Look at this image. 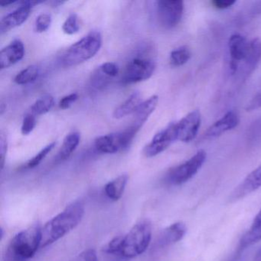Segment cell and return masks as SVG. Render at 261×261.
<instances>
[{
  "instance_id": "12",
  "label": "cell",
  "mask_w": 261,
  "mask_h": 261,
  "mask_svg": "<svg viewBox=\"0 0 261 261\" xmlns=\"http://www.w3.org/2000/svg\"><path fill=\"white\" fill-rule=\"evenodd\" d=\"M249 44L245 37L240 34L232 35L228 41L229 55H230V70L235 74L241 62H244L248 53Z\"/></svg>"
},
{
  "instance_id": "6",
  "label": "cell",
  "mask_w": 261,
  "mask_h": 261,
  "mask_svg": "<svg viewBox=\"0 0 261 261\" xmlns=\"http://www.w3.org/2000/svg\"><path fill=\"white\" fill-rule=\"evenodd\" d=\"M138 131L129 126L122 132L106 134L97 137L94 146L102 153L114 154L128 148Z\"/></svg>"
},
{
  "instance_id": "2",
  "label": "cell",
  "mask_w": 261,
  "mask_h": 261,
  "mask_svg": "<svg viewBox=\"0 0 261 261\" xmlns=\"http://www.w3.org/2000/svg\"><path fill=\"white\" fill-rule=\"evenodd\" d=\"M42 227L33 225L15 235L6 253L7 261H27L33 258L41 247Z\"/></svg>"
},
{
  "instance_id": "18",
  "label": "cell",
  "mask_w": 261,
  "mask_h": 261,
  "mask_svg": "<svg viewBox=\"0 0 261 261\" xmlns=\"http://www.w3.org/2000/svg\"><path fill=\"white\" fill-rule=\"evenodd\" d=\"M261 59V40L258 38L249 44L248 53L244 61V71L247 75L251 74Z\"/></svg>"
},
{
  "instance_id": "22",
  "label": "cell",
  "mask_w": 261,
  "mask_h": 261,
  "mask_svg": "<svg viewBox=\"0 0 261 261\" xmlns=\"http://www.w3.org/2000/svg\"><path fill=\"white\" fill-rule=\"evenodd\" d=\"M81 141V135L77 132H71L65 137L62 148L58 153L57 159L59 161H64L71 156L75 151Z\"/></svg>"
},
{
  "instance_id": "32",
  "label": "cell",
  "mask_w": 261,
  "mask_h": 261,
  "mask_svg": "<svg viewBox=\"0 0 261 261\" xmlns=\"http://www.w3.org/2000/svg\"><path fill=\"white\" fill-rule=\"evenodd\" d=\"M74 261H98V258L94 249H88L81 253Z\"/></svg>"
},
{
  "instance_id": "17",
  "label": "cell",
  "mask_w": 261,
  "mask_h": 261,
  "mask_svg": "<svg viewBox=\"0 0 261 261\" xmlns=\"http://www.w3.org/2000/svg\"><path fill=\"white\" fill-rule=\"evenodd\" d=\"M187 231L186 224L182 222H176L166 227L159 238L160 247H167L181 241Z\"/></svg>"
},
{
  "instance_id": "34",
  "label": "cell",
  "mask_w": 261,
  "mask_h": 261,
  "mask_svg": "<svg viewBox=\"0 0 261 261\" xmlns=\"http://www.w3.org/2000/svg\"><path fill=\"white\" fill-rule=\"evenodd\" d=\"M79 98V95L76 93H72L69 95L62 97V100L59 102V108L62 110L68 109L76 100Z\"/></svg>"
},
{
  "instance_id": "31",
  "label": "cell",
  "mask_w": 261,
  "mask_h": 261,
  "mask_svg": "<svg viewBox=\"0 0 261 261\" xmlns=\"http://www.w3.org/2000/svg\"><path fill=\"white\" fill-rule=\"evenodd\" d=\"M100 72L108 77H117L119 74V68L115 63L106 62L99 68Z\"/></svg>"
},
{
  "instance_id": "3",
  "label": "cell",
  "mask_w": 261,
  "mask_h": 261,
  "mask_svg": "<svg viewBox=\"0 0 261 261\" xmlns=\"http://www.w3.org/2000/svg\"><path fill=\"white\" fill-rule=\"evenodd\" d=\"M102 45V36L99 32L91 31L82 39L71 45L61 57L63 66L72 67L92 59Z\"/></svg>"
},
{
  "instance_id": "28",
  "label": "cell",
  "mask_w": 261,
  "mask_h": 261,
  "mask_svg": "<svg viewBox=\"0 0 261 261\" xmlns=\"http://www.w3.org/2000/svg\"><path fill=\"white\" fill-rule=\"evenodd\" d=\"M51 15L48 13H42L36 18L34 24V30L36 33H43L46 32L51 27Z\"/></svg>"
},
{
  "instance_id": "13",
  "label": "cell",
  "mask_w": 261,
  "mask_h": 261,
  "mask_svg": "<svg viewBox=\"0 0 261 261\" xmlns=\"http://www.w3.org/2000/svg\"><path fill=\"white\" fill-rule=\"evenodd\" d=\"M25 46L19 39H15L10 45L3 48L0 53V68H10L20 62L25 56Z\"/></svg>"
},
{
  "instance_id": "35",
  "label": "cell",
  "mask_w": 261,
  "mask_h": 261,
  "mask_svg": "<svg viewBox=\"0 0 261 261\" xmlns=\"http://www.w3.org/2000/svg\"><path fill=\"white\" fill-rule=\"evenodd\" d=\"M261 108V94H257L247 105V111H253Z\"/></svg>"
},
{
  "instance_id": "26",
  "label": "cell",
  "mask_w": 261,
  "mask_h": 261,
  "mask_svg": "<svg viewBox=\"0 0 261 261\" xmlns=\"http://www.w3.org/2000/svg\"><path fill=\"white\" fill-rule=\"evenodd\" d=\"M56 146V142H53V143H50V144L47 145L45 147H44L40 152H38L34 157L31 159V160H29L28 163H27V166L29 168V169H33V168L36 167V166H39L44 160H45V157L48 155L49 152H51V151L54 149L55 146Z\"/></svg>"
},
{
  "instance_id": "16",
  "label": "cell",
  "mask_w": 261,
  "mask_h": 261,
  "mask_svg": "<svg viewBox=\"0 0 261 261\" xmlns=\"http://www.w3.org/2000/svg\"><path fill=\"white\" fill-rule=\"evenodd\" d=\"M158 102L159 97L157 95L152 96L147 100L142 102L138 109L134 114V120L130 126L137 130H140V128L146 123V120L155 111L158 105Z\"/></svg>"
},
{
  "instance_id": "29",
  "label": "cell",
  "mask_w": 261,
  "mask_h": 261,
  "mask_svg": "<svg viewBox=\"0 0 261 261\" xmlns=\"http://www.w3.org/2000/svg\"><path fill=\"white\" fill-rule=\"evenodd\" d=\"M123 236L116 237L108 243L103 248V251L108 254H117L121 251Z\"/></svg>"
},
{
  "instance_id": "25",
  "label": "cell",
  "mask_w": 261,
  "mask_h": 261,
  "mask_svg": "<svg viewBox=\"0 0 261 261\" xmlns=\"http://www.w3.org/2000/svg\"><path fill=\"white\" fill-rule=\"evenodd\" d=\"M191 59V51L186 46H181L173 50L170 53V63L172 66L180 67L184 65Z\"/></svg>"
},
{
  "instance_id": "37",
  "label": "cell",
  "mask_w": 261,
  "mask_h": 261,
  "mask_svg": "<svg viewBox=\"0 0 261 261\" xmlns=\"http://www.w3.org/2000/svg\"><path fill=\"white\" fill-rule=\"evenodd\" d=\"M253 261H261V247L257 250V252L253 258Z\"/></svg>"
},
{
  "instance_id": "24",
  "label": "cell",
  "mask_w": 261,
  "mask_h": 261,
  "mask_svg": "<svg viewBox=\"0 0 261 261\" xmlns=\"http://www.w3.org/2000/svg\"><path fill=\"white\" fill-rule=\"evenodd\" d=\"M39 75V68L36 65H30L19 71L14 79V82L19 85L33 83Z\"/></svg>"
},
{
  "instance_id": "8",
  "label": "cell",
  "mask_w": 261,
  "mask_h": 261,
  "mask_svg": "<svg viewBox=\"0 0 261 261\" xmlns=\"http://www.w3.org/2000/svg\"><path fill=\"white\" fill-rule=\"evenodd\" d=\"M184 12V3L180 0L157 1L156 13L159 22L166 29H172L176 27Z\"/></svg>"
},
{
  "instance_id": "33",
  "label": "cell",
  "mask_w": 261,
  "mask_h": 261,
  "mask_svg": "<svg viewBox=\"0 0 261 261\" xmlns=\"http://www.w3.org/2000/svg\"><path fill=\"white\" fill-rule=\"evenodd\" d=\"M7 149H8V143L7 138L4 135L0 138V163H1V169H4L5 166L6 158H7Z\"/></svg>"
},
{
  "instance_id": "19",
  "label": "cell",
  "mask_w": 261,
  "mask_h": 261,
  "mask_svg": "<svg viewBox=\"0 0 261 261\" xmlns=\"http://www.w3.org/2000/svg\"><path fill=\"white\" fill-rule=\"evenodd\" d=\"M142 103L141 96L139 92H134L114 111V118L122 119L126 116L134 114Z\"/></svg>"
},
{
  "instance_id": "27",
  "label": "cell",
  "mask_w": 261,
  "mask_h": 261,
  "mask_svg": "<svg viewBox=\"0 0 261 261\" xmlns=\"http://www.w3.org/2000/svg\"><path fill=\"white\" fill-rule=\"evenodd\" d=\"M80 30L79 17L75 13L69 15L62 25V30L67 35H74Z\"/></svg>"
},
{
  "instance_id": "7",
  "label": "cell",
  "mask_w": 261,
  "mask_h": 261,
  "mask_svg": "<svg viewBox=\"0 0 261 261\" xmlns=\"http://www.w3.org/2000/svg\"><path fill=\"white\" fill-rule=\"evenodd\" d=\"M155 66V62L150 59L137 58L133 59L126 65L122 80L125 84L144 82L152 77Z\"/></svg>"
},
{
  "instance_id": "4",
  "label": "cell",
  "mask_w": 261,
  "mask_h": 261,
  "mask_svg": "<svg viewBox=\"0 0 261 261\" xmlns=\"http://www.w3.org/2000/svg\"><path fill=\"white\" fill-rule=\"evenodd\" d=\"M152 239V224L148 220H142L123 236L120 254L126 258L136 257L143 254Z\"/></svg>"
},
{
  "instance_id": "15",
  "label": "cell",
  "mask_w": 261,
  "mask_h": 261,
  "mask_svg": "<svg viewBox=\"0 0 261 261\" xmlns=\"http://www.w3.org/2000/svg\"><path fill=\"white\" fill-rule=\"evenodd\" d=\"M239 123L238 114L234 111H229L207 129L204 134V137L207 139L216 138L224 133L237 127Z\"/></svg>"
},
{
  "instance_id": "20",
  "label": "cell",
  "mask_w": 261,
  "mask_h": 261,
  "mask_svg": "<svg viewBox=\"0 0 261 261\" xmlns=\"http://www.w3.org/2000/svg\"><path fill=\"white\" fill-rule=\"evenodd\" d=\"M259 241H261V209L253 219L248 231L241 239L240 248L243 250Z\"/></svg>"
},
{
  "instance_id": "21",
  "label": "cell",
  "mask_w": 261,
  "mask_h": 261,
  "mask_svg": "<svg viewBox=\"0 0 261 261\" xmlns=\"http://www.w3.org/2000/svg\"><path fill=\"white\" fill-rule=\"evenodd\" d=\"M128 179V175L123 174L109 181L105 187V192L107 196L113 201L120 199L126 189Z\"/></svg>"
},
{
  "instance_id": "5",
  "label": "cell",
  "mask_w": 261,
  "mask_h": 261,
  "mask_svg": "<svg viewBox=\"0 0 261 261\" xmlns=\"http://www.w3.org/2000/svg\"><path fill=\"white\" fill-rule=\"evenodd\" d=\"M206 152L199 150L189 160L172 168L166 176V181L172 186H180L193 178L202 167L206 160Z\"/></svg>"
},
{
  "instance_id": "30",
  "label": "cell",
  "mask_w": 261,
  "mask_h": 261,
  "mask_svg": "<svg viewBox=\"0 0 261 261\" xmlns=\"http://www.w3.org/2000/svg\"><path fill=\"white\" fill-rule=\"evenodd\" d=\"M36 116L32 113L27 114L22 120V126H21V132L22 135L27 136L31 134L36 127Z\"/></svg>"
},
{
  "instance_id": "36",
  "label": "cell",
  "mask_w": 261,
  "mask_h": 261,
  "mask_svg": "<svg viewBox=\"0 0 261 261\" xmlns=\"http://www.w3.org/2000/svg\"><path fill=\"white\" fill-rule=\"evenodd\" d=\"M235 3H236L235 1H231V0H215L212 2V4L218 10H225L231 7Z\"/></svg>"
},
{
  "instance_id": "9",
  "label": "cell",
  "mask_w": 261,
  "mask_h": 261,
  "mask_svg": "<svg viewBox=\"0 0 261 261\" xmlns=\"http://www.w3.org/2000/svg\"><path fill=\"white\" fill-rule=\"evenodd\" d=\"M175 140H177L176 123H171L154 136L143 149V154L147 158H152L164 152Z\"/></svg>"
},
{
  "instance_id": "1",
  "label": "cell",
  "mask_w": 261,
  "mask_h": 261,
  "mask_svg": "<svg viewBox=\"0 0 261 261\" xmlns=\"http://www.w3.org/2000/svg\"><path fill=\"white\" fill-rule=\"evenodd\" d=\"M85 207L79 201H74L42 227L41 247L51 245L74 230L82 221Z\"/></svg>"
},
{
  "instance_id": "11",
  "label": "cell",
  "mask_w": 261,
  "mask_h": 261,
  "mask_svg": "<svg viewBox=\"0 0 261 261\" xmlns=\"http://www.w3.org/2000/svg\"><path fill=\"white\" fill-rule=\"evenodd\" d=\"M201 117L198 111H193L176 123L177 140L189 143L196 137L201 126Z\"/></svg>"
},
{
  "instance_id": "14",
  "label": "cell",
  "mask_w": 261,
  "mask_h": 261,
  "mask_svg": "<svg viewBox=\"0 0 261 261\" xmlns=\"http://www.w3.org/2000/svg\"><path fill=\"white\" fill-rule=\"evenodd\" d=\"M261 187V164L252 171L232 192L230 200L237 201Z\"/></svg>"
},
{
  "instance_id": "38",
  "label": "cell",
  "mask_w": 261,
  "mask_h": 261,
  "mask_svg": "<svg viewBox=\"0 0 261 261\" xmlns=\"http://www.w3.org/2000/svg\"><path fill=\"white\" fill-rule=\"evenodd\" d=\"M15 1H11V2H8V3H4V4H1V7H8L9 5H11V4H15Z\"/></svg>"
},
{
  "instance_id": "23",
  "label": "cell",
  "mask_w": 261,
  "mask_h": 261,
  "mask_svg": "<svg viewBox=\"0 0 261 261\" xmlns=\"http://www.w3.org/2000/svg\"><path fill=\"white\" fill-rule=\"evenodd\" d=\"M54 105V97L51 94H45L33 103L31 107V113L35 116L44 115L49 112Z\"/></svg>"
},
{
  "instance_id": "10",
  "label": "cell",
  "mask_w": 261,
  "mask_h": 261,
  "mask_svg": "<svg viewBox=\"0 0 261 261\" xmlns=\"http://www.w3.org/2000/svg\"><path fill=\"white\" fill-rule=\"evenodd\" d=\"M42 1H25L21 3L20 6L12 13L4 16L0 22V33H7L13 29L20 27L28 19L32 9Z\"/></svg>"
}]
</instances>
